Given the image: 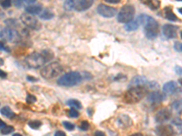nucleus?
<instances>
[{"instance_id":"37","label":"nucleus","mask_w":182,"mask_h":136,"mask_svg":"<svg viewBox=\"0 0 182 136\" xmlns=\"http://www.w3.org/2000/svg\"><path fill=\"white\" fill-rule=\"evenodd\" d=\"M36 102H37V98L35 97L34 95H27V97H26V103H27L31 104V103H36Z\"/></svg>"},{"instance_id":"32","label":"nucleus","mask_w":182,"mask_h":136,"mask_svg":"<svg viewBox=\"0 0 182 136\" xmlns=\"http://www.w3.org/2000/svg\"><path fill=\"white\" fill-rule=\"evenodd\" d=\"M160 3L159 0H152V2L149 4L148 6H149L152 10H157V9L160 7Z\"/></svg>"},{"instance_id":"40","label":"nucleus","mask_w":182,"mask_h":136,"mask_svg":"<svg viewBox=\"0 0 182 136\" xmlns=\"http://www.w3.org/2000/svg\"><path fill=\"white\" fill-rule=\"evenodd\" d=\"M175 72H176V74H177V75H179V76H182V67H180V66H176V68H175Z\"/></svg>"},{"instance_id":"11","label":"nucleus","mask_w":182,"mask_h":136,"mask_svg":"<svg viewBox=\"0 0 182 136\" xmlns=\"http://www.w3.org/2000/svg\"><path fill=\"white\" fill-rule=\"evenodd\" d=\"M178 27L173 25H165L163 26V35L168 39L175 38L177 37Z\"/></svg>"},{"instance_id":"16","label":"nucleus","mask_w":182,"mask_h":136,"mask_svg":"<svg viewBox=\"0 0 182 136\" xmlns=\"http://www.w3.org/2000/svg\"><path fill=\"white\" fill-rule=\"evenodd\" d=\"M148 100L152 103H160L164 100V95L159 91H154L148 95Z\"/></svg>"},{"instance_id":"34","label":"nucleus","mask_w":182,"mask_h":136,"mask_svg":"<svg viewBox=\"0 0 182 136\" xmlns=\"http://www.w3.org/2000/svg\"><path fill=\"white\" fill-rule=\"evenodd\" d=\"M147 87H149L150 89H153V90H157V89H159V84L157 83V82H148V85H147Z\"/></svg>"},{"instance_id":"56","label":"nucleus","mask_w":182,"mask_h":136,"mask_svg":"<svg viewBox=\"0 0 182 136\" xmlns=\"http://www.w3.org/2000/svg\"><path fill=\"white\" fill-rule=\"evenodd\" d=\"M2 1H3V0H2Z\"/></svg>"},{"instance_id":"9","label":"nucleus","mask_w":182,"mask_h":136,"mask_svg":"<svg viewBox=\"0 0 182 136\" xmlns=\"http://www.w3.org/2000/svg\"><path fill=\"white\" fill-rule=\"evenodd\" d=\"M98 10V13L106 17V18H111L113 17L116 14H117V9L116 8H113L111 6H106V5H99L97 8Z\"/></svg>"},{"instance_id":"33","label":"nucleus","mask_w":182,"mask_h":136,"mask_svg":"<svg viewBox=\"0 0 182 136\" xmlns=\"http://www.w3.org/2000/svg\"><path fill=\"white\" fill-rule=\"evenodd\" d=\"M63 125L68 131H73L75 129V124L72 122H63Z\"/></svg>"},{"instance_id":"22","label":"nucleus","mask_w":182,"mask_h":136,"mask_svg":"<svg viewBox=\"0 0 182 136\" xmlns=\"http://www.w3.org/2000/svg\"><path fill=\"white\" fill-rule=\"evenodd\" d=\"M37 0H14V4L17 7H27L31 5H34V3Z\"/></svg>"},{"instance_id":"26","label":"nucleus","mask_w":182,"mask_h":136,"mask_svg":"<svg viewBox=\"0 0 182 136\" xmlns=\"http://www.w3.org/2000/svg\"><path fill=\"white\" fill-rule=\"evenodd\" d=\"M165 17L169 21H174V22L178 21L177 16L171 11V9H168V8H166L165 10Z\"/></svg>"},{"instance_id":"8","label":"nucleus","mask_w":182,"mask_h":136,"mask_svg":"<svg viewBox=\"0 0 182 136\" xmlns=\"http://www.w3.org/2000/svg\"><path fill=\"white\" fill-rule=\"evenodd\" d=\"M21 22L28 28L33 29V30H38L40 28V25L38 23V19L28 13L22 14L20 17Z\"/></svg>"},{"instance_id":"19","label":"nucleus","mask_w":182,"mask_h":136,"mask_svg":"<svg viewBox=\"0 0 182 136\" xmlns=\"http://www.w3.org/2000/svg\"><path fill=\"white\" fill-rule=\"evenodd\" d=\"M171 125L176 134H182V120L180 118H174L171 120Z\"/></svg>"},{"instance_id":"27","label":"nucleus","mask_w":182,"mask_h":136,"mask_svg":"<svg viewBox=\"0 0 182 136\" xmlns=\"http://www.w3.org/2000/svg\"><path fill=\"white\" fill-rule=\"evenodd\" d=\"M69 106L71 107H74L76 109H81L82 108V104L78 100H75V99H71V100H68L67 103Z\"/></svg>"},{"instance_id":"10","label":"nucleus","mask_w":182,"mask_h":136,"mask_svg":"<svg viewBox=\"0 0 182 136\" xmlns=\"http://www.w3.org/2000/svg\"><path fill=\"white\" fill-rule=\"evenodd\" d=\"M158 136H175V131L171 125H160L156 129Z\"/></svg>"},{"instance_id":"39","label":"nucleus","mask_w":182,"mask_h":136,"mask_svg":"<svg viewBox=\"0 0 182 136\" xmlns=\"http://www.w3.org/2000/svg\"><path fill=\"white\" fill-rule=\"evenodd\" d=\"M174 48H175V50H176V51H178V52H181L182 44L180 43V42H176V43L174 44Z\"/></svg>"},{"instance_id":"5","label":"nucleus","mask_w":182,"mask_h":136,"mask_svg":"<svg viewBox=\"0 0 182 136\" xmlns=\"http://www.w3.org/2000/svg\"><path fill=\"white\" fill-rule=\"evenodd\" d=\"M81 81L82 76L79 72H70L62 76L58 80V84L62 86H74L79 84Z\"/></svg>"},{"instance_id":"21","label":"nucleus","mask_w":182,"mask_h":136,"mask_svg":"<svg viewBox=\"0 0 182 136\" xmlns=\"http://www.w3.org/2000/svg\"><path fill=\"white\" fill-rule=\"evenodd\" d=\"M79 1V0H66L63 5L64 9L66 11H72L73 9H75L77 7Z\"/></svg>"},{"instance_id":"48","label":"nucleus","mask_w":182,"mask_h":136,"mask_svg":"<svg viewBox=\"0 0 182 136\" xmlns=\"http://www.w3.org/2000/svg\"><path fill=\"white\" fill-rule=\"evenodd\" d=\"M27 80H28V81H32V82H33V81H37L36 78L31 77V76H27Z\"/></svg>"},{"instance_id":"44","label":"nucleus","mask_w":182,"mask_h":136,"mask_svg":"<svg viewBox=\"0 0 182 136\" xmlns=\"http://www.w3.org/2000/svg\"><path fill=\"white\" fill-rule=\"evenodd\" d=\"M1 50H5V51H6V52H9V49H8V48H6V47L4 45L3 42H1Z\"/></svg>"},{"instance_id":"4","label":"nucleus","mask_w":182,"mask_h":136,"mask_svg":"<svg viewBox=\"0 0 182 136\" xmlns=\"http://www.w3.org/2000/svg\"><path fill=\"white\" fill-rule=\"evenodd\" d=\"M47 62V59L42 53L41 54L40 53H32L25 59L26 65L27 67L33 68V69L40 68Z\"/></svg>"},{"instance_id":"47","label":"nucleus","mask_w":182,"mask_h":136,"mask_svg":"<svg viewBox=\"0 0 182 136\" xmlns=\"http://www.w3.org/2000/svg\"><path fill=\"white\" fill-rule=\"evenodd\" d=\"M0 73H1V78L6 77V73H5V72H3V71H1Z\"/></svg>"},{"instance_id":"31","label":"nucleus","mask_w":182,"mask_h":136,"mask_svg":"<svg viewBox=\"0 0 182 136\" xmlns=\"http://www.w3.org/2000/svg\"><path fill=\"white\" fill-rule=\"evenodd\" d=\"M5 24L7 25V27H10V28H14V27H16L17 25H18V24H17V21L15 19H7L5 21Z\"/></svg>"},{"instance_id":"1","label":"nucleus","mask_w":182,"mask_h":136,"mask_svg":"<svg viewBox=\"0 0 182 136\" xmlns=\"http://www.w3.org/2000/svg\"><path fill=\"white\" fill-rule=\"evenodd\" d=\"M137 19L140 24L144 25V32L148 39H155L159 35V24L153 17L148 15H140Z\"/></svg>"},{"instance_id":"18","label":"nucleus","mask_w":182,"mask_h":136,"mask_svg":"<svg viewBox=\"0 0 182 136\" xmlns=\"http://www.w3.org/2000/svg\"><path fill=\"white\" fill-rule=\"evenodd\" d=\"M26 12L30 15H40L42 12V6L41 5H31L26 7Z\"/></svg>"},{"instance_id":"41","label":"nucleus","mask_w":182,"mask_h":136,"mask_svg":"<svg viewBox=\"0 0 182 136\" xmlns=\"http://www.w3.org/2000/svg\"><path fill=\"white\" fill-rule=\"evenodd\" d=\"M104 1L109 4H119L120 2V0H104Z\"/></svg>"},{"instance_id":"49","label":"nucleus","mask_w":182,"mask_h":136,"mask_svg":"<svg viewBox=\"0 0 182 136\" xmlns=\"http://www.w3.org/2000/svg\"><path fill=\"white\" fill-rule=\"evenodd\" d=\"M130 136H143L141 134H140V133H138V134H132V135Z\"/></svg>"},{"instance_id":"50","label":"nucleus","mask_w":182,"mask_h":136,"mask_svg":"<svg viewBox=\"0 0 182 136\" xmlns=\"http://www.w3.org/2000/svg\"><path fill=\"white\" fill-rule=\"evenodd\" d=\"M179 12H180V14H181V15H182V7H180V8H179Z\"/></svg>"},{"instance_id":"55","label":"nucleus","mask_w":182,"mask_h":136,"mask_svg":"<svg viewBox=\"0 0 182 136\" xmlns=\"http://www.w3.org/2000/svg\"><path fill=\"white\" fill-rule=\"evenodd\" d=\"M181 52H182V50H181Z\"/></svg>"},{"instance_id":"7","label":"nucleus","mask_w":182,"mask_h":136,"mask_svg":"<svg viewBox=\"0 0 182 136\" xmlns=\"http://www.w3.org/2000/svg\"><path fill=\"white\" fill-rule=\"evenodd\" d=\"M1 39H4L5 41L7 42L17 43L21 38L18 31L10 27H6L1 30Z\"/></svg>"},{"instance_id":"51","label":"nucleus","mask_w":182,"mask_h":136,"mask_svg":"<svg viewBox=\"0 0 182 136\" xmlns=\"http://www.w3.org/2000/svg\"><path fill=\"white\" fill-rule=\"evenodd\" d=\"M179 83H180V84H181V85H182V78H180V79H179Z\"/></svg>"},{"instance_id":"46","label":"nucleus","mask_w":182,"mask_h":136,"mask_svg":"<svg viewBox=\"0 0 182 136\" xmlns=\"http://www.w3.org/2000/svg\"><path fill=\"white\" fill-rule=\"evenodd\" d=\"M0 124H1V126H0V127H1V129L5 128V127L6 126V123H5V122H4L3 121H0Z\"/></svg>"},{"instance_id":"20","label":"nucleus","mask_w":182,"mask_h":136,"mask_svg":"<svg viewBox=\"0 0 182 136\" xmlns=\"http://www.w3.org/2000/svg\"><path fill=\"white\" fill-rule=\"evenodd\" d=\"M140 24L139 20L136 18L135 20H132V21L127 23V24L125 25V29H126L127 31H128V32H132V31L137 30V29L140 27Z\"/></svg>"},{"instance_id":"25","label":"nucleus","mask_w":182,"mask_h":136,"mask_svg":"<svg viewBox=\"0 0 182 136\" xmlns=\"http://www.w3.org/2000/svg\"><path fill=\"white\" fill-rule=\"evenodd\" d=\"M54 17V13L49 9H45L41 12L40 18L43 20H50Z\"/></svg>"},{"instance_id":"24","label":"nucleus","mask_w":182,"mask_h":136,"mask_svg":"<svg viewBox=\"0 0 182 136\" xmlns=\"http://www.w3.org/2000/svg\"><path fill=\"white\" fill-rule=\"evenodd\" d=\"M1 114H2V115H4V116L7 117V118H10V119H12V118H14L15 117V113L8 107V106H5V107H3L2 109H1Z\"/></svg>"},{"instance_id":"36","label":"nucleus","mask_w":182,"mask_h":136,"mask_svg":"<svg viewBox=\"0 0 182 136\" xmlns=\"http://www.w3.org/2000/svg\"><path fill=\"white\" fill-rule=\"evenodd\" d=\"M79 115V113L78 112V110L74 107H72L69 111V116L73 117V118H77V117Z\"/></svg>"},{"instance_id":"30","label":"nucleus","mask_w":182,"mask_h":136,"mask_svg":"<svg viewBox=\"0 0 182 136\" xmlns=\"http://www.w3.org/2000/svg\"><path fill=\"white\" fill-rule=\"evenodd\" d=\"M42 54H43V55H44V56L46 57L47 61H49V60L53 59V57H54L53 52H52V51H50V50H44V51L42 52Z\"/></svg>"},{"instance_id":"14","label":"nucleus","mask_w":182,"mask_h":136,"mask_svg":"<svg viewBox=\"0 0 182 136\" xmlns=\"http://www.w3.org/2000/svg\"><path fill=\"white\" fill-rule=\"evenodd\" d=\"M177 90H178V84L175 81L168 82L163 86V93L168 95L175 94L177 92Z\"/></svg>"},{"instance_id":"54","label":"nucleus","mask_w":182,"mask_h":136,"mask_svg":"<svg viewBox=\"0 0 182 136\" xmlns=\"http://www.w3.org/2000/svg\"><path fill=\"white\" fill-rule=\"evenodd\" d=\"M178 1H182V0H178Z\"/></svg>"},{"instance_id":"3","label":"nucleus","mask_w":182,"mask_h":136,"mask_svg":"<svg viewBox=\"0 0 182 136\" xmlns=\"http://www.w3.org/2000/svg\"><path fill=\"white\" fill-rule=\"evenodd\" d=\"M63 72V67L59 63L53 62L41 69L40 73L42 77L45 79H52L57 77Z\"/></svg>"},{"instance_id":"2","label":"nucleus","mask_w":182,"mask_h":136,"mask_svg":"<svg viewBox=\"0 0 182 136\" xmlns=\"http://www.w3.org/2000/svg\"><path fill=\"white\" fill-rule=\"evenodd\" d=\"M148 94L147 86L131 87L124 95V102L127 103H137L140 102Z\"/></svg>"},{"instance_id":"45","label":"nucleus","mask_w":182,"mask_h":136,"mask_svg":"<svg viewBox=\"0 0 182 136\" xmlns=\"http://www.w3.org/2000/svg\"><path fill=\"white\" fill-rule=\"evenodd\" d=\"M140 2H142V3L145 4V5H148V6H149V4L152 2V0H140Z\"/></svg>"},{"instance_id":"43","label":"nucleus","mask_w":182,"mask_h":136,"mask_svg":"<svg viewBox=\"0 0 182 136\" xmlns=\"http://www.w3.org/2000/svg\"><path fill=\"white\" fill-rule=\"evenodd\" d=\"M95 136H106L105 135V134L101 132V131H97L96 133H95Z\"/></svg>"},{"instance_id":"17","label":"nucleus","mask_w":182,"mask_h":136,"mask_svg":"<svg viewBox=\"0 0 182 136\" xmlns=\"http://www.w3.org/2000/svg\"><path fill=\"white\" fill-rule=\"evenodd\" d=\"M93 3H94V0H79L78 3V6L76 7V10H78V11L87 10L89 7H91Z\"/></svg>"},{"instance_id":"38","label":"nucleus","mask_w":182,"mask_h":136,"mask_svg":"<svg viewBox=\"0 0 182 136\" xmlns=\"http://www.w3.org/2000/svg\"><path fill=\"white\" fill-rule=\"evenodd\" d=\"M2 6L4 7V8H8V7H10L11 6V5H12V1L11 0H4V1H2Z\"/></svg>"},{"instance_id":"53","label":"nucleus","mask_w":182,"mask_h":136,"mask_svg":"<svg viewBox=\"0 0 182 136\" xmlns=\"http://www.w3.org/2000/svg\"><path fill=\"white\" fill-rule=\"evenodd\" d=\"M180 37H181V39H182V32H181V34H180Z\"/></svg>"},{"instance_id":"15","label":"nucleus","mask_w":182,"mask_h":136,"mask_svg":"<svg viewBox=\"0 0 182 136\" xmlns=\"http://www.w3.org/2000/svg\"><path fill=\"white\" fill-rule=\"evenodd\" d=\"M117 122H118L119 127L122 128V129H127L132 125V121H131L130 117L128 115H121L119 117L117 120Z\"/></svg>"},{"instance_id":"29","label":"nucleus","mask_w":182,"mask_h":136,"mask_svg":"<svg viewBox=\"0 0 182 136\" xmlns=\"http://www.w3.org/2000/svg\"><path fill=\"white\" fill-rule=\"evenodd\" d=\"M13 131H14V127L9 126V125H6L5 128L1 129V134H4V135H6V134H11Z\"/></svg>"},{"instance_id":"28","label":"nucleus","mask_w":182,"mask_h":136,"mask_svg":"<svg viewBox=\"0 0 182 136\" xmlns=\"http://www.w3.org/2000/svg\"><path fill=\"white\" fill-rule=\"evenodd\" d=\"M28 125L30 126V128L34 129V130H38L40 128V126L42 125V122L40 121H38V120H35V121H30L28 122Z\"/></svg>"},{"instance_id":"13","label":"nucleus","mask_w":182,"mask_h":136,"mask_svg":"<svg viewBox=\"0 0 182 136\" xmlns=\"http://www.w3.org/2000/svg\"><path fill=\"white\" fill-rule=\"evenodd\" d=\"M170 117H171V112L168 109L165 108V109H162L160 111H159L157 113L155 118H156V122H157L161 123V122H164L169 120Z\"/></svg>"},{"instance_id":"42","label":"nucleus","mask_w":182,"mask_h":136,"mask_svg":"<svg viewBox=\"0 0 182 136\" xmlns=\"http://www.w3.org/2000/svg\"><path fill=\"white\" fill-rule=\"evenodd\" d=\"M54 136H67V135H66V134H65L64 132H62V131H57V132L55 133V135Z\"/></svg>"},{"instance_id":"23","label":"nucleus","mask_w":182,"mask_h":136,"mask_svg":"<svg viewBox=\"0 0 182 136\" xmlns=\"http://www.w3.org/2000/svg\"><path fill=\"white\" fill-rule=\"evenodd\" d=\"M171 109L177 113V114H181L182 113V101L181 100H176L172 103L171 104Z\"/></svg>"},{"instance_id":"12","label":"nucleus","mask_w":182,"mask_h":136,"mask_svg":"<svg viewBox=\"0 0 182 136\" xmlns=\"http://www.w3.org/2000/svg\"><path fill=\"white\" fill-rule=\"evenodd\" d=\"M148 84V80L145 76H137L135 77L132 78V80L130 81L128 87H138V86H147Z\"/></svg>"},{"instance_id":"6","label":"nucleus","mask_w":182,"mask_h":136,"mask_svg":"<svg viewBox=\"0 0 182 136\" xmlns=\"http://www.w3.org/2000/svg\"><path fill=\"white\" fill-rule=\"evenodd\" d=\"M135 15V8L133 6L130 5H126L122 7L119 11V13L118 14V17L117 19L119 23L122 24H127L130 21L133 20Z\"/></svg>"},{"instance_id":"35","label":"nucleus","mask_w":182,"mask_h":136,"mask_svg":"<svg viewBox=\"0 0 182 136\" xmlns=\"http://www.w3.org/2000/svg\"><path fill=\"white\" fill-rule=\"evenodd\" d=\"M79 128L83 131H87L89 129V123L87 121H82L79 125Z\"/></svg>"},{"instance_id":"52","label":"nucleus","mask_w":182,"mask_h":136,"mask_svg":"<svg viewBox=\"0 0 182 136\" xmlns=\"http://www.w3.org/2000/svg\"><path fill=\"white\" fill-rule=\"evenodd\" d=\"M13 136H22L20 134H13Z\"/></svg>"}]
</instances>
